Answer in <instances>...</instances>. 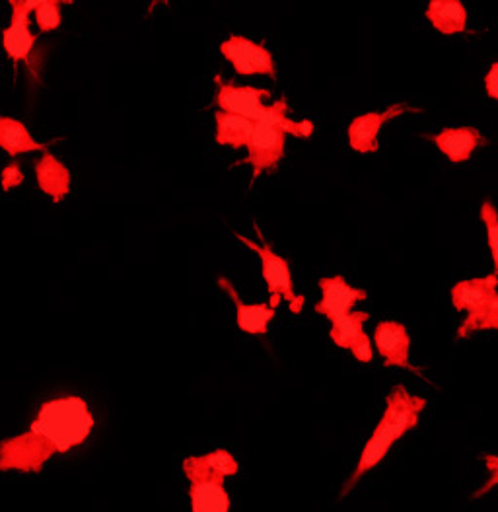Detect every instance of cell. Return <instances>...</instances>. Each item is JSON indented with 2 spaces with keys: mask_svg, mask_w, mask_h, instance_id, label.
Returning a JSON list of instances; mask_svg holds the SVG:
<instances>
[{
  "mask_svg": "<svg viewBox=\"0 0 498 512\" xmlns=\"http://www.w3.org/2000/svg\"><path fill=\"white\" fill-rule=\"evenodd\" d=\"M257 236H259V242H253V240H249L248 236H242V234L236 232V238L242 244H246L249 250H253L261 261V275H263V281H265L267 291H269V304L273 308H279L281 300H286L290 310L294 314H298L304 306V298L298 296L294 291L292 271H290L288 261L271 248V244L263 238L261 232Z\"/></svg>",
  "mask_w": 498,
  "mask_h": 512,
  "instance_id": "cell-4",
  "label": "cell"
},
{
  "mask_svg": "<svg viewBox=\"0 0 498 512\" xmlns=\"http://www.w3.org/2000/svg\"><path fill=\"white\" fill-rule=\"evenodd\" d=\"M0 183H2V189H4V191L16 189L18 185L24 183V172L20 170V164H18V162H12V164H8V166L2 170Z\"/></svg>",
  "mask_w": 498,
  "mask_h": 512,
  "instance_id": "cell-25",
  "label": "cell"
},
{
  "mask_svg": "<svg viewBox=\"0 0 498 512\" xmlns=\"http://www.w3.org/2000/svg\"><path fill=\"white\" fill-rule=\"evenodd\" d=\"M312 133V121L290 119L285 100H277L267 106L259 121H255L244 164L251 166L253 178L273 172L285 156L286 137L292 135L298 139H308Z\"/></svg>",
  "mask_w": 498,
  "mask_h": 512,
  "instance_id": "cell-3",
  "label": "cell"
},
{
  "mask_svg": "<svg viewBox=\"0 0 498 512\" xmlns=\"http://www.w3.org/2000/svg\"><path fill=\"white\" fill-rule=\"evenodd\" d=\"M483 460H485V468L489 472L487 481L473 493L471 499H481L485 497L489 491H493L498 485V456L497 454H483Z\"/></svg>",
  "mask_w": 498,
  "mask_h": 512,
  "instance_id": "cell-24",
  "label": "cell"
},
{
  "mask_svg": "<svg viewBox=\"0 0 498 512\" xmlns=\"http://www.w3.org/2000/svg\"><path fill=\"white\" fill-rule=\"evenodd\" d=\"M10 24L2 32V47L14 63H24L32 78L39 76L43 55L37 49V37L32 32L30 14L36 10L37 0H10Z\"/></svg>",
  "mask_w": 498,
  "mask_h": 512,
  "instance_id": "cell-5",
  "label": "cell"
},
{
  "mask_svg": "<svg viewBox=\"0 0 498 512\" xmlns=\"http://www.w3.org/2000/svg\"><path fill=\"white\" fill-rule=\"evenodd\" d=\"M181 472L189 481L191 512H230L232 499L224 477L214 476L205 470L197 456L185 458Z\"/></svg>",
  "mask_w": 498,
  "mask_h": 512,
  "instance_id": "cell-6",
  "label": "cell"
},
{
  "mask_svg": "<svg viewBox=\"0 0 498 512\" xmlns=\"http://www.w3.org/2000/svg\"><path fill=\"white\" fill-rule=\"evenodd\" d=\"M434 145L440 148V152L454 164L467 162L473 152L487 141L483 135L473 127H458V129H444L438 135L432 137Z\"/></svg>",
  "mask_w": 498,
  "mask_h": 512,
  "instance_id": "cell-14",
  "label": "cell"
},
{
  "mask_svg": "<svg viewBox=\"0 0 498 512\" xmlns=\"http://www.w3.org/2000/svg\"><path fill=\"white\" fill-rule=\"evenodd\" d=\"M94 427V413L84 398H51L41 403L26 433L0 442V472L39 474L51 458L82 446Z\"/></svg>",
  "mask_w": 498,
  "mask_h": 512,
  "instance_id": "cell-1",
  "label": "cell"
},
{
  "mask_svg": "<svg viewBox=\"0 0 498 512\" xmlns=\"http://www.w3.org/2000/svg\"><path fill=\"white\" fill-rule=\"evenodd\" d=\"M220 53L242 76H269L277 78V63L273 53L253 39L230 36L220 43Z\"/></svg>",
  "mask_w": 498,
  "mask_h": 512,
  "instance_id": "cell-7",
  "label": "cell"
},
{
  "mask_svg": "<svg viewBox=\"0 0 498 512\" xmlns=\"http://www.w3.org/2000/svg\"><path fill=\"white\" fill-rule=\"evenodd\" d=\"M498 294V275L491 273L487 277L469 279L454 285L452 289V304L460 312H473L485 306L491 298Z\"/></svg>",
  "mask_w": 498,
  "mask_h": 512,
  "instance_id": "cell-15",
  "label": "cell"
},
{
  "mask_svg": "<svg viewBox=\"0 0 498 512\" xmlns=\"http://www.w3.org/2000/svg\"><path fill=\"white\" fill-rule=\"evenodd\" d=\"M428 22L446 36L462 34L467 28V10L460 0H434L427 6Z\"/></svg>",
  "mask_w": 498,
  "mask_h": 512,
  "instance_id": "cell-17",
  "label": "cell"
},
{
  "mask_svg": "<svg viewBox=\"0 0 498 512\" xmlns=\"http://www.w3.org/2000/svg\"><path fill=\"white\" fill-rule=\"evenodd\" d=\"M37 187L55 203H63L71 193V172L51 152H45L36 162Z\"/></svg>",
  "mask_w": 498,
  "mask_h": 512,
  "instance_id": "cell-13",
  "label": "cell"
},
{
  "mask_svg": "<svg viewBox=\"0 0 498 512\" xmlns=\"http://www.w3.org/2000/svg\"><path fill=\"white\" fill-rule=\"evenodd\" d=\"M485 88H487V94L489 98L498 100V63H495L489 73L485 76Z\"/></svg>",
  "mask_w": 498,
  "mask_h": 512,
  "instance_id": "cell-27",
  "label": "cell"
},
{
  "mask_svg": "<svg viewBox=\"0 0 498 512\" xmlns=\"http://www.w3.org/2000/svg\"><path fill=\"white\" fill-rule=\"evenodd\" d=\"M214 84H216L214 102L218 106V111L234 113L255 123L261 119V115L269 106L265 104L267 100H271L269 90L255 88V86H240L234 82H226L220 76L214 78Z\"/></svg>",
  "mask_w": 498,
  "mask_h": 512,
  "instance_id": "cell-8",
  "label": "cell"
},
{
  "mask_svg": "<svg viewBox=\"0 0 498 512\" xmlns=\"http://www.w3.org/2000/svg\"><path fill=\"white\" fill-rule=\"evenodd\" d=\"M368 314L366 312H349L337 320L331 322V330H329V337L331 341L341 347L351 351L356 345V341L366 333L364 331V324L368 322Z\"/></svg>",
  "mask_w": 498,
  "mask_h": 512,
  "instance_id": "cell-19",
  "label": "cell"
},
{
  "mask_svg": "<svg viewBox=\"0 0 498 512\" xmlns=\"http://www.w3.org/2000/svg\"><path fill=\"white\" fill-rule=\"evenodd\" d=\"M321 300L316 304V312L329 322L353 312L355 304L366 300V291L351 287L341 275L320 279Z\"/></svg>",
  "mask_w": 498,
  "mask_h": 512,
  "instance_id": "cell-11",
  "label": "cell"
},
{
  "mask_svg": "<svg viewBox=\"0 0 498 512\" xmlns=\"http://www.w3.org/2000/svg\"><path fill=\"white\" fill-rule=\"evenodd\" d=\"M218 287L222 293L228 294L230 300L234 302L236 308V324L238 328L249 333V335H267L269 326L277 314V308H273L269 302L267 304H248L240 298L236 287L232 281H228L224 275L218 277Z\"/></svg>",
  "mask_w": 498,
  "mask_h": 512,
  "instance_id": "cell-12",
  "label": "cell"
},
{
  "mask_svg": "<svg viewBox=\"0 0 498 512\" xmlns=\"http://www.w3.org/2000/svg\"><path fill=\"white\" fill-rule=\"evenodd\" d=\"M498 330V294L479 310H473L463 320L458 337H469L475 331Z\"/></svg>",
  "mask_w": 498,
  "mask_h": 512,
  "instance_id": "cell-20",
  "label": "cell"
},
{
  "mask_svg": "<svg viewBox=\"0 0 498 512\" xmlns=\"http://www.w3.org/2000/svg\"><path fill=\"white\" fill-rule=\"evenodd\" d=\"M0 148L16 158L20 154H30V152H45L47 145L39 143L30 133V129L14 117L0 115Z\"/></svg>",
  "mask_w": 498,
  "mask_h": 512,
  "instance_id": "cell-16",
  "label": "cell"
},
{
  "mask_svg": "<svg viewBox=\"0 0 498 512\" xmlns=\"http://www.w3.org/2000/svg\"><path fill=\"white\" fill-rule=\"evenodd\" d=\"M409 111L415 113L419 110L411 108V106H405V104H395V106H390L388 110L372 111V113L358 115L349 125V145L360 154H376L378 148H380V143H378L380 129L388 121H392L403 113H409Z\"/></svg>",
  "mask_w": 498,
  "mask_h": 512,
  "instance_id": "cell-9",
  "label": "cell"
},
{
  "mask_svg": "<svg viewBox=\"0 0 498 512\" xmlns=\"http://www.w3.org/2000/svg\"><path fill=\"white\" fill-rule=\"evenodd\" d=\"M214 123H216L214 139L218 145L230 148L248 147L251 133H253V125H255L253 121H249L246 117H240V115H234V113L216 111Z\"/></svg>",
  "mask_w": 498,
  "mask_h": 512,
  "instance_id": "cell-18",
  "label": "cell"
},
{
  "mask_svg": "<svg viewBox=\"0 0 498 512\" xmlns=\"http://www.w3.org/2000/svg\"><path fill=\"white\" fill-rule=\"evenodd\" d=\"M351 353H353V357H355L358 363H370L372 361V357H374L372 341H370V337L366 333L356 341V345L351 349Z\"/></svg>",
  "mask_w": 498,
  "mask_h": 512,
  "instance_id": "cell-26",
  "label": "cell"
},
{
  "mask_svg": "<svg viewBox=\"0 0 498 512\" xmlns=\"http://www.w3.org/2000/svg\"><path fill=\"white\" fill-rule=\"evenodd\" d=\"M63 4L65 2H59V0H37L34 16H36L39 34H51L61 28V22H63L61 6Z\"/></svg>",
  "mask_w": 498,
  "mask_h": 512,
  "instance_id": "cell-22",
  "label": "cell"
},
{
  "mask_svg": "<svg viewBox=\"0 0 498 512\" xmlns=\"http://www.w3.org/2000/svg\"><path fill=\"white\" fill-rule=\"evenodd\" d=\"M481 220L487 228V238H489V248L493 256V265H495V275H498V211L491 201H485L481 207Z\"/></svg>",
  "mask_w": 498,
  "mask_h": 512,
  "instance_id": "cell-23",
  "label": "cell"
},
{
  "mask_svg": "<svg viewBox=\"0 0 498 512\" xmlns=\"http://www.w3.org/2000/svg\"><path fill=\"white\" fill-rule=\"evenodd\" d=\"M374 343H376L380 357L384 359V365L405 368L413 374H421V370L417 366H413L409 359L411 337L403 324L392 322V320L380 322L374 331Z\"/></svg>",
  "mask_w": 498,
  "mask_h": 512,
  "instance_id": "cell-10",
  "label": "cell"
},
{
  "mask_svg": "<svg viewBox=\"0 0 498 512\" xmlns=\"http://www.w3.org/2000/svg\"><path fill=\"white\" fill-rule=\"evenodd\" d=\"M197 458L205 470H209L214 476L224 477V479L236 476L240 470L238 460L232 456V452H228L224 448H216L213 452L199 454Z\"/></svg>",
  "mask_w": 498,
  "mask_h": 512,
  "instance_id": "cell-21",
  "label": "cell"
},
{
  "mask_svg": "<svg viewBox=\"0 0 498 512\" xmlns=\"http://www.w3.org/2000/svg\"><path fill=\"white\" fill-rule=\"evenodd\" d=\"M425 407H427V400L409 394L403 386L393 388L386 402V411L378 427L374 429L372 437L366 442L353 476L349 477V481L341 491V497H347L355 489L356 483L386 458L393 444L419 425V419Z\"/></svg>",
  "mask_w": 498,
  "mask_h": 512,
  "instance_id": "cell-2",
  "label": "cell"
}]
</instances>
